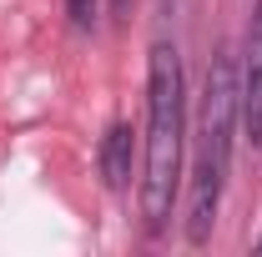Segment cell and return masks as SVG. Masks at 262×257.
Returning a JSON list of instances; mask_svg holds the SVG:
<instances>
[{"label": "cell", "mask_w": 262, "mask_h": 257, "mask_svg": "<svg viewBox=\"0 0 262 257\" xmlns=\"http://www.w3.org/2000/svg\"><path fill=\"white\" fill-rule=\"evenodd\" d=\"M242 131L262 152V0H252V20H247V46H242Z\"/></svg>", "instance_id": "3"}, {"label": "cell", "mask_w": 262, "mask_h": 257, "mask_svg": "<svg viewBox=\"0 0 262 257\" xmlns=\"http://www.w3.org/2000/svg\"><path fill=\"white\" fill-rule=\"evenodd\" d=\"M242 126V81H237V56L227 46L207 66V86H202V116H196V157H192V202H187V237L207 242L222 192H227L232 172V141Z\"/></svg>", "instance_id": "2"}, {"label": "cell", "mask_w": 262, "mask_h": 257, "mask_svg": "<svg viewBox=\"0 0 262 257\" xmlns=\"http://www.w3.org/2000/svg\"><path fill=\"white\" fill-rule=\"evenodd\" d=\"M257 252H262V237H257Z\"/></svg>", "instance_id": "6"}, {"label": "cell", "mask_w": 262, "mask_h": 257, "mask_svg": "<svg viewBox=\"0 0 262 257\" xmlns=\"http://www.w3.org/2000/svg\"><path fill=\"white\" fill-rule=\"evenodd\" d=\"M182 152H187V76L177 46L157 40L146 61V172H141V212L162 232L182 192Z\"/></svg>", "instance_id": "1"}, {"label": "cell", "mask_w": 262, "mask_h": 257, "mask_svg": "<svg viewBox=\"0 0 262 257\" xmlns=\"http://www.w3.org/2000/svg\"><path fill=\"white\" fill-rule=\"evenodd\" d=\"M96 5H101V0H66L71 26H76V31H91V26H96Z\"/></svg>", "instance_id": "5"}, {"label": "cell", "mask_w": 262, "mask_h": 257, "mask_svg": "<svg viewBox=\"0 0 262 257\" xmlns=\"http://www.w3.org/2000/svg\"><path fill=\"white\" fill-rule=\"evenodd\" d=\"M96 161H101V182H106L111 192H126L131 161H136V131H131V121H111V126H106Z\"/></svg>", "instance_id": "4"}]
</instances>
